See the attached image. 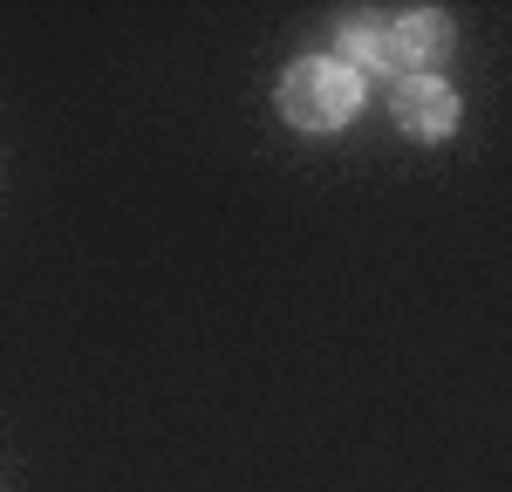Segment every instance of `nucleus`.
I'll use <instances>...</instances> for the list:
<instances>
[{
  "label": "nucleus",
  "instance_id": "20e7f679",
  "mask_svg": "<svg viewBox=\"0 0 512 492\" xmlns=\"http://www.w3.org/2000/svg\"><path fill=\"white\" fill-rule=\"evenodd\" d=\"M342 62H349V69H390L383 28H376V21H349V28H342Z\"/></svg>",
  "mask_w": 512,
  "mask_h": 492
},
{
  "label": "nucleus",
  "instance_id": "7ed1b4c3",
  "mask_svg": "<svg viewBox=\"0 0 512 492\" xmlns=\"http://www.w3.org/2000/svg\"><path fill=\"white\" fill-rule=\"evenodd\" d=\"M396 123L410 130V137H444L451 123H458V96L431 76H410L396 82Z\"/></svg>",
  "mask_w": 512,
  "mask_h": 492
},
{
  "label": "nucleus",
  "instance_id": "f03ea898",
  "mask_svg": "<svg viewBox=\"0 0 512 492\" xmlns=\"http://www.w3.org/2000/svg\"><path fill=\"white\" fill-rule=\"evenodd\" d=\"M444 48H451V21H444L437 7L403 14L396 28H383V55H390V69H403V76H424Z\"/></svg>",
  "mask_w": 512,
  "mask_h": 492
},
{
  "label": "nucleus",
  "instance_id": "f257e3e1",
  "mask_svg": "<svg viewBox=\"0 0 512 492\" xmlns=\"http://www.w3.org/2000/svg\"><path fill=\"white\" fill-rule=\"evenodd\" d=\"M355 103H362V82L335 55H308V62H294L287 82H280V110H287V123H301V130H335V123L355 117Z\"/></svg>",
  "mask_w": 512,
  "mask_h": 492
}]
</instances>
